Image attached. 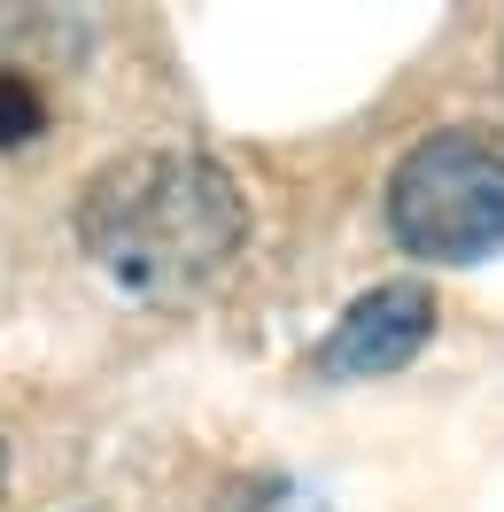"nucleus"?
I'll return each instance as SVG.
<instances>
[{"label": "nucleus", "instance_id": "obj_1", "mask_svg": "<svg viewBox=\"0 0 504 512\" xmlns=\"http://www.w3.org/2000/svg\"><path fill=\"white\" fill-rule=\"evenodd\" d=\"M249 241V194L187 148H140L101 163L78 194V249L109 288L140 303H187Z\"/></svg>", "mask_w": 504, "mask_h": 512}, {"label": "nucleus", "instance_id": "obj_2", "mask_svg": "<svg viewBox=\"0 0 504 512\" xmlns=\"http://www.w3.org/2000/svg\"><path fill=\"white\" fill-rule=\"evenodd\" d=\"M388 225L411 256L481 264L504 249V132L442 125L388 171Z\"/></svg>", "mask_w": 504, "mask_h": 512}, {"label": "nucleus", "instance_id": "obj_3", "mask_svg": "<svg viewBox=\"0 0 504 512\" xmlns=\"http://www.w3.org/2000/svg\"><path fill=\"white\" fill-rule=\"evenodd\" d=\"M427 334H435V295L419 280H388L334 319V334L311 357V381H380L427 350Z\"/></svg>", "mask_w": 504, "mask_h": 512}, {"label": "nucleus", "instance_id": "obj_4", "mask_svg": "<svg viewBox=\"0 0 504 512\" xmlns=\"http://www.w3.org/2000/svg\"><path fill=\"white\" fill-rule=\"evenodd\" d=\"M210 512H334V505L295 474H233Z\"/></svg>", "mask_w": 504, "mask_h": 512}, {"label": "nucleus", "instance_id": "obj_5", "mask_svg": "<svg viewBox=\"0 0 504 512\" xmlns=\"http://www.w3.org/2000/svg\"><path fill=\"white\" fill-rule=\"evenodd\" d=\"M47 132V94L32 86V70L0 63V148H24Z\"/></svg>", "mask_w": 504, "mask_h": 512}, {"label": "nucleus", "instance_id": "obj_6", "mask_svg": "<svg viewBox=\"0 0 504 512\" xmlns=\"http://www.w3.org/2000/svg\"><path fill=\"white\" fill-rule=\"evenodd\" d=\"M0 481H8V443H0Z\"/></svg>", "mask_w": 504, "mask_h": 512}]
</instances>
